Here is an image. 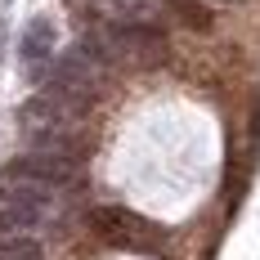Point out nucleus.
<instances>
[{"label":"nucleus","mask_w":260,"mask_h":260,"mask_svg":"<svg viewBox=\"0 0 260 260\" xmlns=\"http://www.w3.org/2000/svg\"><path fill=\"white\" fill-rule=\"evenodd\" d=\"M85 220H90V229L104 238V242H112V247H130V251H148L153 238H161L144 215H135V211H126V207H90Z\"/></svg>","instance_id":"obj_4"},{"label":"nucleus","mask_w":260,"mask_h":260,"mask_svg":"<svg viewBox=\"0 0 260 260\" xmlns=\"http://www.w3.org/2000/svg\"><path fill=\"white\" fill-rule=\"evenodd\" d=\"M94 104H99V94H90V90H81V85L45 81L41 94H31L18 117H23L27 130H41V126H77Z\"/></svg>","instance_id":"obj_3"},{"label":"nucleus","mask_w":260,"mask_h":260,"mask_svg":"<svg viewBox=\"0 0 260 260\" xmlns=\"http://www.w3.org/2000/svg\"><path fill=\"white\" fill-rule=\"evenodd\" d=\"M23 58L31 68H41L45 58H54V23L50 18H31L23 31Z\"/></svg>","instance_id":"obj_5"},{"label":"nucleus","mask_w":260,"mask_h":260,"mask_svg":"<svg viewBox=\"0 0 260 260\" xmlns=\"http://www.w3.org/2000/svg\"><path fill=\"white\" fill-rule=\"evenodd\" d=\"M36 220H41V211H36V207H23V202L0 207V247H5V242H14V238H23Z\"/></svg>","instance_id":"obj_6"},{"label":"nucleus","mask_w":260,"mask_h":260,"mask_svg":"<svg viewBox=\"0 0 260 260\" xmlns=\"http://www.w3.org/2000/svg\"><path fill=\"white\" fill-rule=\"evenodd\" d=\"M81 161L50 153H27L0 166V202H23V207H41L58 193H81Z\"/></svg>","instance_id":"obj_1"},{"label":"nucleus","mask_w":260,"mask_h":260,"mask_svg":"<svg viewBox=\"0 0 260 260\" xmlns=\"http://www.w3.org/2000/svg\"><path fill=\"white\" fill-rule=\"evenodd\" d=\"M81 50L90 54L99 68H112V63H135V68H153L166 58V31L153 23H99L90 27L77 41Z\"/></svg>","instance_id":"obj_2"},{"label":"nucleus","mask_w":260,"mask_h":260,"mask_svg":"<svg viewBox=\"0 0 260 260\" xmlns=\"http://www.w3.org/2000/svg\"><path fill=\"white\" fill-rule=\"evenodd\" d=\"M166 9H171L184 27H193V31H211V23H215V14H211L202 0H166Z\"/></svg>","instance_id":"obj_7"}]
</instances>
